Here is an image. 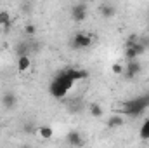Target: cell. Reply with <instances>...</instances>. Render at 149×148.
<instances>
[{"mask_svg": "<svg viewBox=\"0 0 149 148\" xmlns=\"http://www.w3.org/2000/svg\"><path fill=\"white\" fill-rule=\"evenodd\" d=\"M85 77H87V72H81V70H71V68L64 70L57 78L52 80L50 94L54 98H64L66 92L71 89V85L74 84V80H80V78H85Z\"/></svg>", "mask_w": 149, "mask_h": 148, "instance_id": "1", "label": "cell"}, {"mask_svg": "<svg viewBox=\"0 0 149 148\" xmlns=\"http://www.w3.org/2000/svg\"><path fill=\"white\" fill-rule=\"evenodd\" d=\"M92 35L90 33H76L73 37V47L74 49H88L92 45Z\"/></svg>", "mask_w": 149, "mask_h": 148, "instance_id": "2", "label": "cell"}, {"mask_svg": "<svg viewBox=\"0 0 149 148\" xmlns=\"http://www.w3.org/2000/svg\"><path fill=\"white\" fill-rule=\"evenodd\" d=\"M71 18L74 19V23H81V21H85V18H87V7H85L83 4L74 5L73 9H71Z\"/></svg>", "mask_w": 149, "mask_h": 148, "instance_id": "3", "label": "cell"}, {"mask_svg": "<svg viewBox=\"0 0 149 148\" xmlns=\"http://www.w3.org/2000/svg\"><path fill=\"white\" fill-rule=\"evenodd\" d=\"M31 68V58L28 54H21L17 58V70L19 72H28Z\"/></svg>", "mask_w": 149, "mask_h": 148, "instance_id": "4", "label": "cell"}, {"mask_svg": "<svg viewBox=\"0 0 149 148\" xmlns=\"http://www.w3.org/2000/svg\"><path fill=\"white\" fill-rule=\"evenodd\" d=\"M139 72H141V65H139L135 59H132V61L127 65V70H125L123 73L127 75L128 78H135V75L139 73Z\"/></svg>", "mask_w": 149, "mask_h": 148, "instance_id": "5", "label": "cell"}, {"mask_svg": "<svg viewBox=\"0 0 149 148\" xmlns=\"http://www.w3.org/2000/svg\"><path fill=\"white\" fill-rule=\"evenodd\" d=\"M2 105H3L7 110H12V108L17 105V99H16V96H14L12 92H5V96L2 98Z\"/></svg>", "mask_w": 149, "mask_h": 148, "instance_id": "6", "label": "cell"}, {"mask_svg": "<svg viewBox=\"0 0 149 148\" xmlns=\"http://www.w3.org/2000/svg\"><path fill=\"white\" fill-rule=\"evenodd\" d=\"M37 136L42 138V140H50V138L54 136V131H52V127H49V125H42V127L37 129Z\"/></svg>", "mask_w": 149, "mask_h": 148, "instance_id": "7", "label": "cell"}, {"mask_svg": "<svg viewBox=\"0 0 149 148\" xmlns=\"http://www.w3.org/2000/svg\"><path fill=\"white\" fill-rule=\"evenodd\" d=\"M66 140H68V143H70V145H73V147H83V143H85L78 132H70Z\"/></svg>", "mask_w": 149, "mask_h": 148, "instance_id": "8", "label": "cell"}, {"mask_svg": "<svg viewBox=\"0 0 149 148\" xmlns=\"http://www.w3.org/2000/svg\"><path fill=\"white\" fill-rule=\"evenodd\" d=\"M88 111H90V115H92L94 118H101L102 113H104L102 106H101L99 103H90V105H88Z\"/></svg>", "mask_w": 149, "mask_h": 148, "instance_id": "9", "label": "cell"}, {"mask_svg": "<svg viewBox=\"0 0 149 148\" xmlns=\"http://www.w3.org/2000/svg\"><path fill=\"white\" fill-rule=\"evenodd\" d=\"M99 12H101L102 18H113V16L116 14V9H114L113 5H101V7H99Z\"/></svg>", "mask_w": 149, "mask_h": 148, "instance_id": "10", "label": "cell"}, {"mask_svg": "<svg viewBox=\"0 0 149 148\" xmlns=\"http://www.w3.org/2000/svg\"><path fill=\"white\" fill-rule=\"evenodd\" d=\"M123 117H120V115H113L109 117V120H108V127H120V125H123Z\"/></svg>", "mask_w": 149, "mask_h": 148, "instance_id": "11", "label": "cell"}, {"mask_svg": "<svg viewBox=\"0 0 149 148\" xmlns=\"http://www.w3.org/2000/svg\"><path fill=\"white\" fill-rule=\"evenodd\" d=\"M23 32H24L26 37H35V35H37V26H35L33 23H28V25H24Z\"/></svg>", "mask_w": 149, "mask_h": 148, "instance_id": "12", "label": "cell"}, {"mask_svg": "<svg viewBox=\"0 0 149 148\" xmlns=\"http://www.w3.org/2000/svg\"><path fill=\"white\" fill-rule=\"evenodd\" d=\"M10 25V16L7 11H0V26H9Z\"/></svg>", "mask_w": 149, "mask_h": 148, "instance_id": "13", "label": "cell"}, {"mask_svg": "<svg viewBox=\"0 0 149 148\" xmlns=\"http://www.w3.org/2000/svg\"><path fill=\"white\" fill-rule=\"evenodd\" d=\"M141 136H142L144 140H149V118L144 120V124H142V127H141Z\"/></svg>", "mask_w": 149, "mask_h": 148, "instance_id": "14", "label": "cell"}, {"mask_svg": "<svg viewBox=\"0 0 149 148\" xmlns=\"http://www.w3.org/2000/svg\"><path fill=\"white\" fill-rule=\"evenodd\" d=\"M111 72L114 75H123V72H125V66L121 65V63H114L111 66Z\"/></svg>", "mask_w": 149, "mask_h": 148, "instance_id": "15", "label": "cell"}, {"mask_svg": "<svg viewBox=\"0 0 149 148\" xmlns=\"http://www.w3.org/2000/svg\"><path fill=\"white\" fill-rule=\"evenodd\" d=\"M125 58H127V59H130V61H132V59H135V58H137L135 49H134V47H127V49H125Z\"/></svg>", "mask_w": 149, "mask_h": 148, "instance_id": "16", "label": "cell"}, {"mask_svg": "<svg viewBox=\"0 0 149 148\" xmlns=\"http://www.w3.org/2000/svg\"><path fill=\"white\" fill-rule=\"evenodd\" d=\"M141 38L137 37V35H130V37L127 38V47H130V45H134L135 42H139Z\"/></svg>", "mask_w": 149, "mask_h": 148, "instance_id": "17", "label": "cell"}, {"mask_svg": "<svg viewBox=\"0 0 149 148\" xmlns=\"http://www.w3.org/2000/svg\"><path fill=\"white\" fill-rule=\"evenodd\" d=\"M99 2H104V0H99Z\"/></svg>", "mask_w": 149, "mask_h": 148, "instance_id": "18", "label": "cell"}, {"mask_svg": "<svg viewBox=\"0 0 149 148\" xmlns=\"http://www.w3.org/2000/svg\"><path fill=\"white\" fill-rule=\"evenodd\" d=\"M148 30H149V25H148Z\"/></svg>", "mask_w": 149, "mask_h": 148, "instance_id": "19", "label": "cell"}]
</instances>
